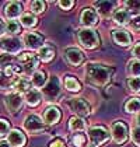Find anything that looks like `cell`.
I'll return each mask as SVG.
<instances>
[{
  "label": "cell",
  "instance_id": "obj_1",
  "mask_svg": "<svg viewBox=\"0 0 140 147\" xmlns=\"http://www.w3.org/2000/svg\"><path fill=\"white\" fill-rule=\"evenodd\" d=\"M112 70L98 63H90L85 69V79L95 86H105L111 79Z\"/></svg>",
  "mask_w": 140,
  "mask_h": 147
},
{
  "label": "cell",
  "instance_id": "obj_2",
  "mask_svg": "<svg viewBox=\"0 0 140 147\" xmlns=\"http://www.w3.org/2000/svg\"><path fill=\"white\" fill-rule=\"evenodd\" d=\"M77 38L81 46L87 48V49H94L100 44V38L97 31H94L93 28H81L77 31Z\"/></svg>",
  "mask_w": 140,
  "mask_h": 147
},
{
  "label": "cell",
  "instance_id": "obj_3",
  "mask_svg": "<svg viewBox=\"0 0 140 147\" xmlns=\"http://www.w3.org/2000/svg\"><path fill=\"white\" fill-rule=\"evenodd\" d=\"M88 137H90V142L98 146V144H102L105 143L108 139H109V133L108 130L102 127V126H94L88 129Z\"/></svg>",
  "mask_w": 140,
  "mask_h": 147
},
{
  "label": "cell",
  "instance_id": "obj_4",
  "mask_svg": "<svg viewBox=\"0 0 140 147\" xmlns=\"http://www.w3.org/2000/svg\"><path fill=\"white\" fill-rule=\"evenodd\" d=\"M65 60L71 66H80L84 62V53L77 48H67L63 51Z\"/></svg>",
  "mask_w": 140,
  "mask_h": 147
},
{
  "label": "cell",
  "instance_id": "obj_5",
  "mask_svg": "<svg viewBox=\"0 0 140 147\" xmlns=\"http://www.w3.org/2000/svg\"><path fill=\"white\" fill-rule=\"evenodd\" d=\"M128 125L123 122H115L112 126V139L116 144H123L128 140Z\"/></svg>",
  "mask_w": 140,
  "mask_h": 147
},
{
  "label": "cell",
  "instance_id": "obj_6",
  "mask_svg": "<svg viewBox=\"0 0 140 147\" xmlns=\"http://www.w3.org/2000/svg\"><path fill=\"white\" fill-rule=\"evenodd\" d=\"M59 94H60V81H59V79L56 76H53V77H50L49 83L45 86L44 95L46 97L49 101H53L56 97H59Z\"/></svg>",
  "mask_w": 140,
  "mask_h": 147
},
{
  "label": "cell",
  "instance_id": "obj_7",
  "mask_svg": "<svg viewBox=\"0 0 140 147\" xmlns=\"http://www.w3.org/2000/svg\"><path fill=\"white\" fill-rule=\"evenodd\" d=\"M0 48L3 51H6L7 53H18L23 45H21L20 39H17L14 36H7V38L0 39Z\"/></svg>",
  "mask_w": 140,
  "mask_h": 147
},
{
  "label": "cell",
  "instance_id": "obj_8",
  "mask_svg": "<svg viewBox=\"0 0 140 147\" xmlns=\"http://www.w3.org/2000/svg\"><path fill=\"white\" fill-rule=\"evenodd\" d=\"M24 129L28 133H39L45 129V125L36 115H30L24 122Z\"/></svg>",
  "mask_w": 140,
  "mask_h": 147
},
{
  "label": "cell",
  "instance_id": "obj_9",
  "mask_svg": "<svg viewBox=\"0 0 140 147\" xmlns=\"http://www.w3.org/2000/svg\"><path fill=\"white\" fill-rule=\"evenodd\" d=\"M23 41L28 49H41L44 46V36L36 32H27L24 34Z\"/></svg>",
  "mask_w": 140,
  "mask_h": 147
},
{
  "label": "cell",
  "instance_id": "obj_10",
  "mask_svg": "<svg viewBox=\"0 0 140 147\" xmlns=\"http://www.w3.org/2000/svg\"><path fill=\"white\" fill-rule=\"evenodd\" d=\"M69 105H70V108L77 113L79 118L90 115V107H88V104L84 101V100H81V98H70Z\"/></svg>",
  "mask_w": 140,
  "mask_h": 147
},
{
  "label": "cell",
  "instance_id": "obj_11",
  "mask_svg": "<svg viewBox=\"0 0 140 147\" xmlns=\"http://www.w3.org/2000/svg\"><path fill=\"white\" fill-rule=\"evenodd\" d=\"M4 104H6V108H7L10 112L14 113L23 107V97H21L18 92H11V94H9V95L4 98Z\"/></svg>",
  "mask_w": 140,
  "mask_h": 147
},
{
  "label": "cell",
  "instance_id": "obj_12",
  "mask_svg": "<svg viewBox=\"0 0 140 147\" xmlns=\"http://www.w3.org/2000/svg\"><path fill=\"white\" fill-rule=\"evenodd\" d=\"M80 23L85 27V28H91L95 24L98 23V18H97V13L94 11L93 9H84L80 16Z\"/></svg>",
  "mask_w": 140,
  "mask_h": 147
},
{
  "label": "cell",
  "instance_id": "obj_13",
  "mask_svg": "<svg viewBox=\"0 0 140 147\" xmlns=\"http://www.w3.org/2000/svg\"><path fill=\"white\" fill-rule=\"evenodd\" d=\"M60 116H62V113H60V109H59L58 107H49V108L45 109V112L42 115L44 122L48 125L58 123L59 121H60Z\"/></svg>",
  "mask_w": 140,
  "mask_h": 147
},
{
  "label": "cell",
  "instance_id": "obj_14",
  "mask_svg": "<svg viewBox=\"0 0 140 147\" xmlns=\"http://www.w3.org/2000/svg\"><path fill=\"white\" fill-rule=\"evenodd\" d=\"M112 38H114L115 44H118L119 46H129L132 44V36L125 30H114Z\"/></svg>",
  "mask_w": 140,
  "mask_h": 147
},
{
  "label": "cell",
  "instance_id": "obj_15",
  "mask_svg": "<svg viewBox=\"0 0 140 147\" xmlns=\"http://www.w3.org/2000/svg\"><path fill=\"white\" fill-rule=\"evenodd\" d=\"M21 13H23V6H21V3H18V1H10V3L6 6V9H4L6 17L10 18V20H14V18L20 17Z\"/></svg>",
  "mask_w": 140,
  "mask_h": 147
},
{
  "label": "cell",
  "instance_id": "obj_16",
  "mask_svg": "<svg viewBox=\"0 0 140 147\" xmlns=\"http://www.w3.org/2000/svg\"><path fill=\"white\" fill-rule=\"evenodd\" d=\"M95 7H97V11L101 17H109L112 16V11H114V7H115V3L114 1H97L95 3Z\"/></svg>",
  "mask_w": 140,
  "mask_h": 147
},
{
  "label": "cell",
  "instance_id": "obj_17",
  "mask_svg": "<svg viewBox=\"0 0 140 147\" xmlns=\"http://www.w3.org/2000/svg\"><path fill=\"white\" fill-rule=\"evenodd\" d=\"M9 144H11V146L14 147H23L24 144H25V136L20 132V130H11L10 133H9Z\"/></svg>",
  "mask_w": 140,
  "mask_h": 147
},
{
  "label": "cell",
  "instance_id": "obj_18",
  "mask_svg": "<svg viewBox=\"0 0 140 147\" xmlns=\"http://www.w3.org/2000/svg\"><path fill=\"white\" fill-rule=\"evenodd\" d=\"M114 21L118 25H126L130 23V14L126 9H118L114 11Z\"/></svg>",
  "mask_w": 140,
  "mask_h": 147
},
{
  "label": "cell",
  "instance_id": "obj_19",
  "mask_svg": "<svg viewBox=\"0 0 140 147\" xmlns=\"http://www.w3.org/2000/svg\"><path fill=\"white\" fill-rule=\"evenodd\" d=\"M87 127V125H85V121L83 119V118H79V116H73V118H70L69 121V129L71 132H81Z\"/></svg>",
  "mask_w": 140,
  "mask_h": 147
},
{
  "label": "cell",
  "instance_id": "obj_20",
  "mask_svg": "<svg viewBox=\"0 0 140 147\" xmlns=\"http://www.w3.org/2000/svg\"><path fill=\"white\" fill-rule=\"evenodd\" d=\"M38 55H39V59H41L42 62H50V60L55 57V49H53L52 46L45 45L38 51Z\"/></svg>",
  "mask_w": 140,
  "mask_h": 147
},
{
  "label": "cell",
  "instance_id": "obj_21",
  "mask_svg": "<svg viewBox=\"0 0 140 147\" xmlns=\"http://www.w3.org/2000/svg\"><path fill=\"white\" fill-rule=\"evenodd\" d=\"M63 84H65V88H67L69 91H80L81 90V84L79 83V80L74 79L73 76H66L65 80H63Z\"/></svg>",
  "mask_w": 140,
  "mask_h": 147
},
{
  "label": "cell",
  "instance_id": "obj_22",
  "mask_svg": "<svg viewBox=\"0 0 140 147\" xmlns=\"http://www.w3.org/2000/svg\"><path fill=\"white\" fill-rule=\"evenodd\" d=\"M25 101H27V104H28L30 107H36V105L41 102V94L36 90L27 91V94H25Z\"/></svg>",
  "mask_w": 140,
  "mask_h": 147
},
{
  "label": "cell",
  "instance_id": "obj_23",
  "mask_svg": "<svg viewBox=\"0 0 140 147\" xmlns=\"http://www.w3.org/2000/svg\"><path fill=\"white\" fill-rule=\"evenodd\" d=\"M46 83V73L45 71H35L32 74V86L35 88L44 87Z\"/></svg>",
  "mask_w": 140,
  "mask_h": 147
},
{
  "label": "cell",
  "instance_id": "obj_24",
  "mask_svg": "<svg viewBox=\"0 0 140 147\" xmlns=\"http://www.w3.org/2000/svg\"><path fill=\"white\" fill-rule=\"evenodd\" d=\"M125 111L129 113H135L140 111V97H135L130 98L126 104H125Z\"/></svg>",
  "mask_w": 140,
  "mask_h": 147
},
{
  "label": "cell",
  "instance_id": "obj_25",
  "mask_svg": "<svg viewBox=\"0 0 140 147\" xmlns=\"http://www.w3.org/2000/svg\"><path fill=\"white\" fill-rule=\"evenodd\" d=\"M128 73L132 77H137L140 76V60L139 59H133L128 63Z\"/></svg>",
  "mask_w": 140,
  "mask_h": 147
},
{
  "label": "cell",
  "instance_id": "obj_26",
  "mask_svg": "<svg viewBox=\"0 0 140 147\" xmlns=\"http://www.w3.org/2000/svg\"><path fill=\"white\" fill-rule=\"evenodd\" d=\"M20 21H21V24H23L24 27L31 28V27L36 25V17H35L34 14H23L21 18H20Z\"/></svg>",
  "mask_w": 140,
  "mask_h": 147
},
{
  "label": "cell",
  "instance_id": "obj_27",
  "mask_svg": "<svg viewBox=\"0 0 140 147\" xmlns=\"http://www.w3.org/2000/svg\"><path fill=\"white\" fill-rule=\"evenodd\" d=\"M13 87H14V90L18 91V92L28 91V88H30V81L25 79H18L13 83Z\"/></svg>",
  "mask_w": 140,
  "mask_h": 147
},
{
  "label": "cell",
  "instance_id": "obj_28",
  "mask_svg": "<svg viewBox=\"0 0 140 147\" xmlns=\"http://www.w3.org/2000/svg\"><path fill=\"white\" fill-rule=\"evenodd\" d=\"M38 63H39V62H38V59L34 56L31 60H28L27 63H24V65H23L24 71H25V73H32L35 69L38 67Z\"/></svg>",
  "mask_w": 140,
  "mask_h": 147
},
{
  "label": "cell",
  "instance_id": "obj_29",
  "mask_svg": "<svg viewBox=\"0 0 140 147\" xmlns=\"http://www.w3.org/2000/svg\"><path fill=\"white\" fill-rule=\"evenodd\" d=\"M45 9H46V4H45L42 0H35V1L31 3V10H32V13H35V14L42 13Z\"/></svg>",
  "mask_w": 140,
  "mask_h": 147
},
{
  "label": "cell",
  "instance_id": "obj_30",
  "mask_svg": "<svg viewBox=\"0 0 140 147\" xmlns=\"http://www.w3.org/2000/svg\"><path fill=\"white\" fill-rule=\"evenodd\" d=\"M129 90L133 92H140V79L139 77H130L128 80Z\"/></svg>",
  "mask_w": 140,
  "mask_h": 147
},
{
  "label": "cell",
  "instance_id": "obj_31",
  "mask_svg": "<svg viewBox=\"0 0 140 147\" xmlns=\"http://www.w3.org/2000/svg\"><path fill=\"white\" fill-rule=\"evenodd\" d=\"M125 7L129 13H140V0L135 1H125Z\"/></svg>",
  "mask_w": 140,
  "mask_h": 147
},
{
  "label": "cell",
  "instance_id": "obj_32",
  "mask_svg": "<svg viewBox=\"0 0 140 147\" xmlns=\"http://www.w3.org/2000/svg\"><path fill=\"white\" fill-rule=\"evenodd\" d=\"M71 143L74 144V147H83L85 144V136L81 133H76L71 136Z\"/></svg>",
  "mask_w": 140,
  "mask_h": 147
},
{
  "label": "cell",
  "instance_id": "obj_33",
  "mask_svg": "<svg viewBox=\"0 0 140 147\" xmlns=\"http://www.w3.org/2000/svg\"><path fill=\"white\" fill-rule=\"evenodd\" d=\"M6 31L10 34H18L20 32V24L14 20H10L9 23L6 24Z\"/></svg>",
  "mask_w": 140,
  "mask_h": 147
},
{
  "label": "cell",
  "instance_id": "obj_34",
  "mask_svg": "<svg viewBox=\"0 0 140 147\" xmlns=\"http://www.w3.org/2000/svg\"><path fill=\"white\" fill-rule=\"evenodd\" d=\"M10 84H11L10 77H7L4 73H0V90H6V88H9Z\"/></svg>",
  "mask_w": 140,
  "mask_h": 147
},
{
  "label": "cell",
  "instance_id": "obj_35",
  "mask_svg": "<svg viewBox=\"0 0 140 147\" xmlns=\"http://www.w3.org/2000/svg\"><path fill=\"white\" fill-rule=\"evenodd\" d=\"M132 142L137 147H140V126H136L132 129Z\"/></svg>",
  "mask_w": 140,
  "mask_h": 147
},
{
  "label": "cell",
  "instance_id": "obj_36",
  "mask_svg": "<svg viewBox=\"0 0 140 147\" xmlns=\"http://www.w3.org/2000/svg\"><path fill=\"white\" fill-rule=\"evenodd\" d=\"M10 130V125L6 119H0V137L1 136H6Z\"/></svg>",
  "mask_w": 140,
  "mask_h": 147
},
{
  "label": "cell",
  "instance_id": "obj_37",
  "mask_svg": "<svg viewBox=\"0 0 140 147\" xmlns=\"http://www.w3.org/2000/svg\"><path fill=\"white\" fill-rule=\"evenodd\" d=\"M58 6L62 10H70L74 6V1L73 0H60V1H58Z\"/></svg>",
  "mask_w": 140,
  "mask_h": 147
},
{
  "label": "cell",
  "instance_id": "obj_38",
  "mask_svg": "<svg viewBox=\"0 0 140 147\" xmlns=\"http://www.w3.org/2000/svg\"><path fill=\"white\" fill-rule=\"evenodd\" d=\"M11 65V56L10 55H1L0 56V66L1 67H7Z\"/></svg>",
  "mask_w": 140,
  "mask_h": 147
},
{
  "label": "cell",
  "instance_id": "obj_39",
  "mask_svg": "<svg viewBox=\"0 0 140 147\" xmlns=\"http://www.w3.org/2000/svg\"><path fill=\"white\" fill-rule=\"evenodd\" d=\"M130 27H132V30H135V31H140V16H136L135 18H132Z\"/></svg>",
  "mask_w": 140,
  "mask_h": 147
},
{
  "label": "cell",
  "instance_id": "obj_40",
  "mask_svg": "<svg viewBox=\"0 0 140 147\" xmlns=\"http://www.w3.org/2000/svg\"><path fill=\"white\" fill-rule=\"evenodd\" d=\"M32 57H34V55H32V53H23V55H20V56H18V60H20V62L24 65V63H27L28 60H31Z\"/></svg>",
  "mask_w": 140,
  "mask_h": 147
},
{
  "label": "cell",
  "instance_id": "obj_41",
  "mask_svg": "<svg viewBox=\"0 0 140 147\" xmlns=\"http://www.w3.org/2000/svg\"><path fill=\"white\" fill-rule=\"evenodd\" d=\"M132 55L140 59V42H139V44H136V45H135V48L132 49Z\"/></svg>",
  "mask_w": 140,
  "mask_h": 147
},
{
  "label": "cell",
  "instance_id": "obj_42",
  "mask_svg": "<svg viewBox=\"0 0 140 147\" xmlns=\"http://www.w3.org/2000/svg\"><path fill=\"white\" fill-rule=\"evenodd\" d=\"M49 147H66V144H65L62 140H53Z\"/></svg>",
  "mask_w": 140,
  "mask_h": 147
},
{
  "label": "cell",
  "instance_id": "obj_43",
  "mask_svg": "<svg viewBox=\"0 0 140 147\" xmlns=\"http://www.w3.org/2000/svg\"><path fill=\"white\" fill-rule=\"evenodd\" d=\"M4 30H6V24H4V21L0 18V35L4 32Z\"/></svg>",
  "mask_w": 140,
  "mask_h": 147
},
{
  "label": "cell",
  "instance_id": "obj_44",
  "mask_svg": "<svg viewBox=\"0 0 140 147\" xmlns=\"http://www.w3.org/2000/svg\"><path fill=\"white\" fill-rule=\"evenodd\" d=\"M0 147H11L9 144V142H4V140H1L0 142Z\"/></svg>",
  "mask_w": 140,
  "mask_h": 147
},
{
  "label": "cell",
  "instance_id": "obj_45",
  "mask_svg": "<svg viewBox=\"0 0 140 147\" xmlns=\"http://www.w3.org/2000/svg\"><path fill=\"white\" fill-rule=\"evenodd\" d=\"M87 147H97V146H95V144H93V143H90V144H88Z\"/></svg>",
  "mask_w": 140,
  "mask_h": 147
},
{
  "label": "cell",
  "instance_id": "obj_46",
  "mask_svg": "<svg viewBox=\"0 0 140 147\" xmlns=\"http://www.w3.org/2000/svg\"><path fill=\"white\" fill-rule=\"evenodd\" d=\"M137 122H139V125H140V112H139V115H137Z\"/></svg>",
  "mask_w": 140,
  "mask_h": 147
}]
</instances>
